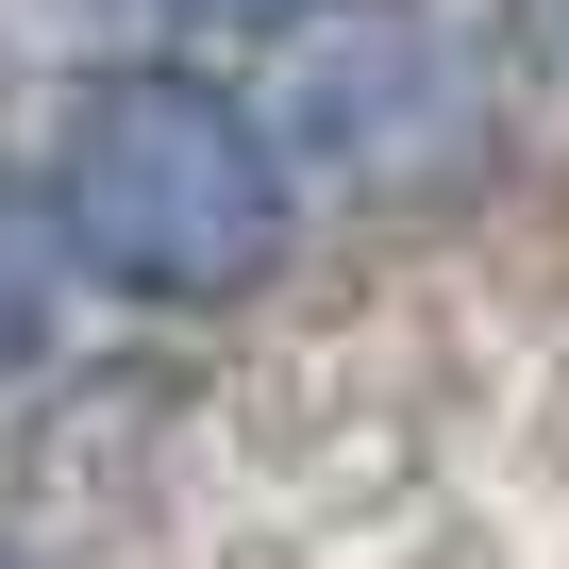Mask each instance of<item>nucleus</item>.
<instances>
[{
  "mask_svg": "<svg viewBox=\"0 0 569 569\" xmlns=\"http://www.w3.org/2000/svg\"><path fill=\"white\" fill-rule=\"evenodd\" d=\"M51 218L101 284L134 302H251L284 268L302 168L251 101H218L201 68H101L51 134Z\"/></svg>",
  "mask_w": 569,
  "mask_h": 569,
  "instance_id": "1",
  "label": "nucleus"
},
{
  "mask_svg": "<svg viewBox=\"0 0 569 569\" xmlns=\"http://www.w3.org/2000/svg\"><path fill=\"white\" fill-rule=\"evenodd\" d=\"M268 134L336 201H436L486 151V51L452 18H419V0H336V18H302V51H284Z\"/></svg>",
  "mask_w": 569,
  "mask_h": 569,
  "instance_id": "2",
  "label": "nucleus"
},
{
  "mask_svg": "<svg viewBox=\"0 0 569 569\" xmlns=\"http://www.w3.org/2000/svg\"><path fill=\"white\" fill-rule=\"evenodd\" d=\"M51 251H68L51 184H18V168H0V369H34V336H51Z\"/></svg>",
  "mask_w": 569,
  "mask_h": 569,
  "instance_id": "3",
  "label": "nucleus"
},
{
  "mask_svg": "<svg viewBox=\"0 0 569 569\" xmlns=\"http://www.w3.org/2000/svg\"><path fill=\"white\" fill-rule=\"evenodd\" d=\"M134 18H168V34H284V18H319V0H134Z\"/></svg>",
  "mask_w": 569,
  "mask_h": 569,
  "instance_id": "4",
  "label": "nucleus"
},
{
  "mask_svg": "<svg viewBox=\"0 0 569 569\" xmlns=\"http://www.w3.org/2000/svg\"><path fill=\"white\" fill-rule=\"evenodd\" d=\"M536 51H552V68H569V0H536Z\"/></svg>",
  "mask_w": 569,
  "mask_h": 569,
  "instance_id": "5",
  "label": "nucleus"
}]
</instances>
